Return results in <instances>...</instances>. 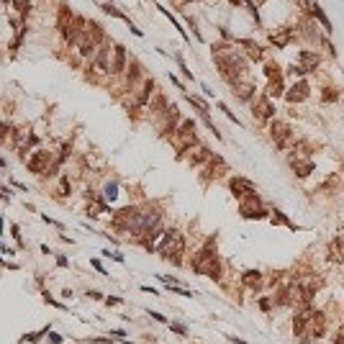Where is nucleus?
I'll return each instance as SVG.
<instances>
[{
  "label": "nucleus",
  "instance_id": "obj_1",
  "mask_svg": "<svg viewBox=\"0 0 344 344\" xmlns=\"http://www.w3.org/2000/svg\"><path fill=\"white\" fill-rule=\"evenodd\" d=\"M213 59H216V64H219V72H221V77L231 85L234 80H239V77H244L247 75V59L234 49V47H226V44H216L213 47Z\"/></svg>",
  "mask_w": 344,
  "mask_h": 344
},
{
  "label": "nucleus",
  "instance_id": "obj_2",
  "mask_svg": "<svg viewBox=\"0 0 344 344\" xmlns=\"http://www.w3.org/2000/svg\"><path fill=\"white\" fill-rule=\"evenodd\" d=\"M193 270H196L198 275L211 277V280H221V260H219V254H216V239H213V236H211V239L206 242V247L193 257Z\"/></svg>",
  "mask_w": 344,
  "mask_h": 344
},
{
  "label": "nucleus",
  "instance_id": "obj_3",
  "mask_svg": "<svg viewBox=\"0 0 344 344\" xmlns=\"http://www.w3.org/2000/svg\"><path fill=\"white\" fill-rule=\"evenodd\" d=\"M183 249H185V242H183V236H180L175 229H169V231L164 234L162 244H159V254H162L164 260H169L172 265H180V262H183V260H180Z\"/></svg>",
  "mask_w": 344,
  "mask_h": 344
},
{
  "label": "nucleus",
  "instance_id": "obj_4",
  "mask_svg": "<svg viewBox=\"0 0 344 344\" xmlns=\"http://www.w3.org/2000/svg\"><path fill=\"white\" fill-rule=\"evenodd\" d=\"M172 141H175V146L180 149L178 157H183V154L196 144V123H193V121H185L180 128H175V134H172Z\"/></svg>",
  "mask_w": 344,
  "mask_h": 344
},
{
  "label": "nucleus",
  "instance_id": "obj_5",
  "mask_svg": "<svg viewBox=\"0 0 344 344\" xmlns=\"http://www.w3.org/2000/svg\"><path fill=\"white\" fill-rule=\"evenodd\" d=\"M239 213H242L244 219H265V216H267V211H265L262 201L257 198V193L242 198V203H239Z\"/></svg>",
  "mask_w": 344,
  "mask_h": 344
},
{
  "label": "nucleus",
  "instance_id": "obj_6",
  "mask_svg": "<svg viewBox=\"0 0 344 344\" xmlns=\"http://www.w3.org/2000/svg\"><path fill=\"white\" fill-rule=\"evenodd\" d=\"M270 136H272V141H275L277 149H285L288 141H290V136H293V128L285 121H270Z\"/></svg>",
  "mask_w": 344,
  "mask_h": 344
},
{
  "label": "nucleus",
  "instance_id": "obj_7",
  "mask_svg": "<svg viewBox=\"0 0 344 344\" xmlns=\"http://www.w3.org/2000/svg\"><path fill=\"white\" fill-rule=\"evenodd\" d=\"M224 172H229V167H226V162L219 157V154H213V157H208V167H206V175H203V183H208V180H219Z\"/></svg>",
  "mask_w": 344,
  "mask_h": 344
},
{
  "label": "nucleus",
  "instance_id": "obj_8",
  "mask_svg": "<svg viewBox=\"0 0 344 344\" xmlns=\"http://www.w3.org/2000/svg\"><path fill=\"white\" fill-rule=\"evenodd\" d=\"M254 90H257V88H254V80H249L247 75L231 82V93H234L239 100H249V98L254 95Z\"/></svg>",
  "mask_w": 344,
  "mask_h": 344
},
{
  "label": "nucleus",
  "instance_id": "obj_9",
  "mask_svg": "<svg viewBox=\"0 0 344 344\" xmlns=\"http://www.w3.org/2000/svg\"><path fill=\"white\" fill-rule=\"evenodd\" d=\"M308 95H311V85H308L306 80H298V82H293V85L285 90L288 103H303Z\"/></svg>",
  "mask_w": 344,
  "mask_h": 344
},
{
  "label": "nucleus",
  "instance_id": "obj_10",
  "mask_svg": "<svg viewBox=\"0 0 344 344\" xmlns=\"http://www.w3.org/2000/svg\"><path fill=\"white\" fill-rule=\"evenodd\" d=\"M252 113H254L257 121H270V118L275 116V105H272V100L265 95V98H257V100H254Z\"/></svg>",
  "mask_w": 344,
  "mask_h": 344
},
{
  "label": "nucleus",
  "instance_id": "obj_11",
  "mask_svg": "<svg viewBox=\"0 0 344 344\" xmlns=\"http://www.w3.org/2000/svg\"><path fill=\"white\" fill-rule=\"evenodd\" d=\"M75 44H77V52L82 54V57H90L93 52H95V39H93V34H90V29L85 26L80 34H77V39H75Z\"/></svg>",
  "mask_w": 344,
  "mask_h": 344
},
{
  "label": "nucleus",
  "instance_id": "obj_12",
  "mask_svg": "<svg viewBox=\"0 0 344 344\" xmlns=\"http://www.w3.org/2000/svg\"><path fill=\"white\" fill-rule=\"evenodd\" d=\"M318 62H321V57H318L316 52L303 49V52H298V62H295V64L300 67V72H303V75H308V72H316Z\"/></svg>",
  "mask_w": 344,
  "mask_h": 344
},
{
  "label": "nucleus",
  "instance_id": "obj_13",
  "mask_svg": "<svg viewBox=\"0 0 344 344\" xmlns=\"http://www.w3.org/2000/svg\"><path fill=\"white\" fill-rule=\"evenodd\" d=\"M49 162H52V154L49 152H34L29 157V169L44 175V172H49Z\"/></svg>",
  "mask_w": 344,
  "mask_h": 344
},
{
  "label": "nucleus",
  "instance_id": "obj_14",
  "mask_svg": "<svg viewBox=\"0 0 344 344\" xmlns=\"http://www.w3.org/2000/svg\"><path fill=\"white\" fill-rule=\"evenodd\" d=\"M229 188H231V193H234L236 198H244V196L257 193L254 183H249L247 178H231V180H229Z\"/></svg>",
  "mask_w": 344,
  "mask_h": 344
},
{
  "label": "nucleus",
  "instance_id": "obj_15",
  "mask_svg": "<svg viewBox=\"0 0 344 344\" xmlns=\"http://www.w3.org/2000/svg\"><path fill=\"white\" fill-rule=\"evenodd\" d=\"M34 141H36V136H34L29 128H18V131H16V141H13V144H16V149H18L21 154L29 152V146H31Z\"/></svg>",
  "mask_w": 344,
  "mask_h": 344
},
{
  "label": "nucleus",
  "instance_id": "obj_16",
  "mask_svg": "<svg viewBox=\"0 0 344 344\" xmlns=\"http://www.w3.org/2000/svg\"><path fill=\"white\" fill-rule=\"evenodd\" d=\"M326 257H329V262H344V239H334V242H329V249H326Z\"/></svg>",
  "mask_w": 344,
  "mask_h": 344
},
{
  "label": "nucleus",
  "instance_id": "obj_17",
  "mask_svg": "<svg viewBox=\"0 0 344 344\" xmlns=\"http://www.w3.org/2000/svg\"><path fill=\"white\" fill-rule=\"evenodd\" d=\"M123 67H126V49L118 44V47H113V62H111V72H113V75H121V72H123Z\"/></svg>",
  "mask_w": 344,
  "mask_h": 344
},
{
  "label": "nucleus",
  "instance_id": "obj_18",
  "mask_svg": "<svg viewBox=\"0 0 344 344\" xmlns=\"http://www.w3.org/2000/svg\"><path fill=\"white\" fill-rule=\"evenodd\" d=\"M311 316H313V313H311V308L298 311V316L293 318V334H295V336H300V334H303V329H306V324L311 321Z\"/></svg>",
  "mask_w": 344,
  "mask_h": 344
},
{
  "label": "nucleus",
  "instance_id": "obj_19",
  "mask_svg": "<svg viewBox=\"0 0 344 344\" xmlns=\"http://www.w3.org/2000/svg\"><path fill=\"white\" fill-rule=\"evenodd\" d=\"M290 167L298 172L300 178H306V175H311V172H313V162H311V159H298V157H290Z\"/></svg>",
  "mask_w": 344,
  "mask_h": 344
},
{
  "label": "nucleus",
  "instance_id": "obj_20",
  "mask_svg": "<svg viewBox=\"0 0 344 344\" xmlns=\"http://www.w3.org/2000/svg\"><path fill=\"white\" fill-rule=\"evenodd\" d=\"M236 44L247 49V57H249V59H254V62L262 59V47H260V44H254V41H249V39H239Z\"/></svg>",
  "mask_w": 344,
  "mask_h": 344
},
{
  "label": "nucleus",
  "instance_id": "obj_21",
  "mask_svg": "<svg viewBox=\"0 0 344 344\" xmlns=\"http://www.w3.org/2000/svg\"><path fill=\"white\" fill-rule=\"evenodd\" d=\"M242 280H244V285H247L249 290H260V288H262V272H260V270H247Z\"/></svg>",
  "mask_w": 344,
  "mask_h": 344
},
{
  "label": "nucleus",
  "instance_id": "obj_22",
  "mask_svg": "<svg viewBox=\"0 0 344 344\" xmlns=\"http://www.w3.org/2000/svg\"><path fill=\"white\" fill-rule=\"evenodd\" d=\"M311 16L321 24V29H324L326 34H331V31H334V29H331V24H329V18H326V13L321 11V6H318V3H311Z\"/></svg>",
  "mask_w": 344,
  "mask_h": 344
},
{
  "label": "nucleus",
  "instance_id": "obj_23",
  "mask_svg": "<svg viewBox=\"0 0 344 344\" xmlns=\"http://www.w3.org/2000/svg\"><path fill=\"white\" fill-rule=\"evenodd\" d=\"M188 152H190V157H188V162H190V164H193V167H198V164H201V162H208V157H211V154H208V149H206V146H196V149H193V146H190V149H188Z\"/></svg>",
  "mask_w": 344,
  "mask_h": 344
},
{
  "label": "nucleus",
  "instance_id": "obj_24",
  "mask_svg": "<svg viewBox=\"0 0 344 344\" xmlns=\"http://www.w3.org/2000/svg\"><path fill=\"white\" fill-rule=\"evenodd\" d=\"M111 52H113L111 47H103V49H100V54L95 57V64H98V70H100V72H111Z\"/></svg>",
  "mask_w": 344,
  "mask_h": 344
},
{
  "label": "nucleus",
  "instance_id": "obj_25",
  "mask_svg": "<svg viewBox=\"0 0 344 344\" xmlns=\"http://www.w3.org/2000/svg\"><path fill=\"white\" fill-rule=\"evenodd\" d=\"M280 95H285V82H283V77H275L267 85V98L272 100V98H280Z\"/></svg>",
  "mask_w": 344,
  "mask_h": 344
},
{
  "label": "nucleus",
  "instance_id": "obj_26",
  "mask_svg": "<svg viewBox=\"0 0 344 344\" xmlns=\"http://www.w3.org/2000/svg\"><path fill=\"white\" fill-rule=\"evenodd\" d=\"M311 324H313V331H311V336H313V339L324 336V329H326V321H324V313H313V316H311Z\"/></svg>",
  "mask_w": 344,
  "mask_h": 344
},
{
  "label": "nucleus",
  "instance_id": "obj_27",
  "mask_svg": "<svg viewBox=\"0 0 344 344\" xmlns=\"http://www.w3.org/2000/svg\"><path fill=\"white\" fill-rule=\"evenodd\" d=\"M339 98H341V93L336 88H324V93H321V100L324 103H336Z\"/></svg>",
  "mask_w": 344,
  "mask_h": 344
},
{
  "label": "nucleus",
  "instance_id": "obj_28",
  "mask_svg": "<svg viewBox=\"0 0 344 344\" xmlns=\"http://www.w3.org/2000/svg\"><path fill=\"white\" fill-rule=\"evenodd\" d=\"M265 75H267V80H275V77H283V70H280V64L267 62L265 64Z\"/></svg>",
  "mask_w": 344,
  "mask_h": 344
},
{
  "label": "nucleus",
  "instance_id": "obj_29",
  "mask_svg": "<svg viewBox=\"0 0 344 344\" xmlns=\"http://www.w3.org/2000/svg\"><path fill=\"white\" fill-rule=\"evenodd\" d=\"M103 211H105V203H103V201L95 198L93 203H88V216H100Z\"/></svg>",
  "mask_w": 344,
  "mask_h": 344
},
{
  "label": "nucleus",
  "instance_id": "obj_30",
  "mask_svg": "<svg viewBox=\"0 0 344 344\" xmlns=\"http://www.w3.org/2000/svg\"><path fill=\"white\" fill-rule=\"evenodd\" d=\"M270 221H272V224H280V226H288V229H295V226H293V224L285 219V213H283V211H272Z\"/></svg>",
  "mask_w": 344,
  "mask_h": 344
},
{
  "label": "nucleus",
  "instance_id": "obj_31",
  "mask_svg": "<svg viewBox=\"0 0 344 344\" xmlns=\"http://www.w3.org/2000/svg\"><path fill=\"white\" fill-rule=\"evenodd\" d=\"M139 75H141V67H139V62H131V70H128V82L134 85V82L139 80Z\"/></svg>",
  "mask_w": 344,
  "mask_h": 344
},
{
  "label": "nucleus",
  "instance_id": "obj_32",
  "mask_svg": "<svg viewBox=\"0 0 344 344\" xmlns=\"http://www.w3.org/2000/svg\"><path fill=\"white\" fill-rule=\"evenodd\" d=\"M116 190H118V185H116V183H108V185H105V198H111V201H113V198L118 196Z\"/></svg>",
  "mask_w": 344,
  "mask_h": 344
},
{
  "label": "nucleus",
  "instance_id": "obj_33",
  "mask_svg": "<svg viewBox=\"0 0 344 344\" xmlns=\"http://www.w3.org/2000/svg\"><path fill=\"white\" fill-rule=\"evenodd\" d=\"M169 329H172V331H178V334H183V336L188 334V329H185V326H180V324H169Z\"/></svg>",
  "mask_w": 344,
  "mask_h": 344
},
{
  "label": "nucleus",
  "instance_id": "obj_34",
  "mask_svg": "<svg viewBox=\"0 0 344 344\" xmlns=\"http://www.w3.org/2000/svg\"><path fill=\"white\" fill-rule=\"evenodd\" d=\"M260 308H262V311H270V308H272V300H270V298H262V300H260Z\"/></svg>",
  "mask_w": 344,
  "mask_h": 344
},
{
  "label": "nucleus",
  "instance_id": "obj_35",
  "mask_svg": "<svg viewBox=\"0 0 344 344\" xmlns=\"http://www.w3.org/2000/svg\"><path fill=\"white\" fill-rule=\"evenodd\" d=\"M149 316H152L154 321H159V324H167V318H164L162 313H157V311H149Z\"/></svg>",
  "mask_w": 344,
  "mask_h": 344
},
{
  "label": "nucleus",
  "instance_id": "obj_36",
  "mask_svg": "<svg viewBox=\"0 0 344 344\" xmlns=\"http://www.w3.org/2000/svg\"><path fill=\"white\" fill-rule=\"evenodd\" d=\"M13 3H16V8H18L21 13H26V8H29V6H26V0H13Z\"/></svg>",
  "mask_w": 344,
  "mask_h": 344
},
{
  "label": "nucleus",
  "instance_id": "obj_37",
  "mask_svg": "<svg viewBox=\"0 0 344 344\" xmlns=\"http://www.w3.org/2000/svg\"><path fill=\"white\" fill-rule=\"evenodd\" d=\"M88 341H93V344H111V339H98V336H90Z\"/></svg>",
  "mask_w": 344,
  "mask_h": 344
},
{
  "label": "nucleus",
  "instance_id": "obj_38",
  "mask_svg": "<svg viewBox=\"0 0 344 344\" xmlns=\"http://www.w3.org/2000/svg\"><path fill=\"white\" fill-rule=\"evenodd\" d=\"M49 341H52V344H59L62 336H59V334H49Z\"/></svg>",
  "mask_w": 344,
  "mask_h": 344
},
{
  "label": "nucleus",
  "instance_id": "obj_39",
  "mask_svg": "<svg viewBox=\"0 0 344 344\" xmlns=\"http://www.w3.org/2000/svg\"><path fill=\"white\" fill-rule=\"evenodd\" d=\"M93 267H95V270H98V272H103V275H105V270H103V265H100V262H98V260H93Z\"/></svg>",
  "mask_w": 344,
  "mask_h": 344
},
{
  "label": "nucleus",
  "instance_id": "obj_40",
  "mask_svg": "<svg viewBox=\"0 0 344 344\" xmlns=\"http://www.w3.org/2000/svg\"><path fill=\"white\" fill-rule=\"evenodd\" d=\"M88 295H90V298H93V300H100V293H98V290H90V293H88Z\"/></svg>",
  "mask_w": 344,
  "mask_h": 344
},
{
  "label": "nucleus",
  "instance_id": "obj_41",
  "mask_svg": "<svg viewBox=\"0 0 344 344\" xmlns=\"http://www.w3.org/2000/svg\"><path fill=\"white\" fill-rule=\"evenodd\" d=\"M105 303H108V306H118V303H121V298H108Z\"/></svg>",
  "mask_w": 344,
  "mask_h": 344
},
{
  "label": "nucleus",
  "instance_id": "obj_42",
  "mask_svg": "<svg viewBox=\"0 0 344 344\" xmlns=\"http://www.w3.org/2000/svg\"><path fill=\"white\" fill-rule=\"evenodd\" d=\"M6 131H8V128H6L3 123H0V139H3V136H6Z\"/></svg>",
  "mask_w": 344,
  "mask_h": 344
},
{
  "label": "nucleus",
  "instance_id": "obj_43",
  "mask_svg": "<svg viewBox=\"0 0 344 344\" xmlns=\"http://www.w3.org/2000/svg\"><path fill=\"white\" fill-rule=\"evenodd\" d=\"M229 3H242V0H229Z\"/></svg>",
  "mask_w": 344,
  "mask_h": 344
}]
</instances>
